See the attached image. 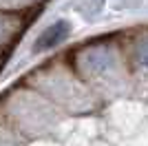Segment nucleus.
<instances>
[{"mask_svg": "<svg viewBox=\"0 0 148 146\" xmlns=\"http://www.w3.org/2000/svg\"><path fill=\"white\" fill-rule=\"evenodd\" d=\"M51 0H0V75Z\"/></svg>", "mask_w": 148, "mask_h": 146, "instance_id": "obj_1", "label": "nucleus"}]
</instances>
